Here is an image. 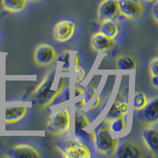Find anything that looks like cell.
<instances>
[{
	"mask_svg": "<svg viewBox=\"0 0 158 158\" xmlns=\"http://www.w3.org/2000/svg\"><path fill=\"white\" fill-rule=\"evenodd\" d=\"M94 146L99 153L103 155L114 154L118 139L112 136L111 131L105 127L99 126L91 134Z\"/></svg>",
	"mask_w": 158,
	"mask_h": 158,
	"instance_id": "2",
	"label": "cell"
},
{
	"mask_svg": "<svg viewBox=\"0 0 158 158\" xmlns=\"http://www.w3.org/2000/svg\"><path fill=\"white\" fill-rule=\"evenodd\" d=\"M113 44V40L107 37L101 32H96L91 37V46L96 52H106Z\"/></svg>",
	"mask_w": 158,
	"mask_h": 158,
	"instance_id": "14",
	"label": "cell"
},
{
	"mask_svg": "<svg viewBox=\"0 0 158 158\" xmlns=\"http://www.w3.org/2000/svg\"><path fill=\"white\" fill-rule=\"evenodd\" d=\"M10 156L14 158L40 157L39 151L29 144H18L10 151Z\"/></svg>",
	"mask_w": 158,
	"mask_h": 158,
	"instance_id": "11",
	"label": "cell"
},
{
	"mask_svg": "<svg viewBox=\"0 0 158 158\" xmlns=\"http://www.w3.org/2000/svg\"><path fill=\"white\" fill-rule=\"evenodd\" d=\"M76 25L71 20H62L53 28V36L59 42L69 41L74 35Z\"/></svg>",
	"mask_w": 158,
	"mask_h": 158,
	"instance_id": "8",
	"label": "cell"
},
{
	"mask_svg": "<svg viewBox=\"0 0 158 158\" xmlns=\"http://www.w3.org/2000/svg\"><path fill=\"white\" fill-rule=\"evenodd\" d=\"M57 61L62 63L61 70L63 72H69L70 68V50H65L56 57Z\"/></svg>",
	"mask_w": 158,
	"mask_h": 158,
	"instance_id": "23",
	"label": "cell"
},
{
	"mask_svg": "<svg viewBox=\"0 0 158 158\" xmlns=\"http://www.w3.org/2000/svg\"><path fill=\"white\" fill-rule=\"evenodd\" d=\"M115 64L118 70L122 71H129L136 69L138 61L135 55L131 52H125L117 58Z\"/></svg>",
	"mask_w": 158,
	"mask_h": 158,
	"instance_id": "15",
	"label": "cell"
},
{
	"mask_svg": "<svg viewBox=\"0 0 158 158\" xmlns=\"http://www.w3.org/2000/svg\"><path fill=\"white\" fill-rule=\"evenodd\" d=\"M1 3H2V0H0V5H1Z\"/></svg>",
	"mask_w": 158,
	"mask_h": 158,
	"instance_id": "34",
	"label": "cell"
},
{
	"mask_svg": "<svg viewBox=\"0 0 158 158\" xmlns=\"http://www.w3.org/2000/svg\"><path fill=\"white\" fill-rule=\"evenodd\" d=\"M83 93H84V90L79 86H75L74 88V97H77L79 96L83 95Z\"/></svg>",
	"mask_w": 158,
	"mask_h": 158,
	"instance_id": "30",
	"label": "cell"
},
{
	"mask_svg": "<svg viewBox=\"0 0 158 158\" xmlns=\"http://www.w3.org/2000/svg\"><path fill=\"white\" fill-rule=\"evenodd\" d=\"M74 76L75 83H79L85 79V76H86L85 70L81 67V65H79V63L77 65H74Z\"/></svg>",
	"mask_w": 158,
	"mask_h": 158,
	"instance_id": "24",
	"label": "cell"
},
{
	"mask_svg": "<svg viewBox=\"0 0 158 158\" xmlns=\"http://www.w3.org/2000/svg\"><path fill=\"white\" fill-rule=\"evenodd\" d=\"M157 1H155L154 4H153V7H152V10H151V13H152V17L153 18L154 21L156 22V23L158 22V12H157Z\"/></svg>",
	"mask_w": 158,
	"mask_h": 158,
	"instance_id": "28",
	"label": "cell"
},
{
	"mask_svg": "<svg viewBox=\"0 0 158 158\" xmlns=\"http://www.w3.org/2000/svg\"><path fill=\"white\" fill-rule=\"evenodd\" d=\"M149 99L142 90H136L134 95V109L136 111H139L147 104Z\"/></svg>",
	"mask_w": 158,
	"mask_h": 158,
	"instance_id": "20",
	"label": "cell"
},
{
	"mask_svg": "<svg viewBox=\"0 0 158 158\" xmlns=\"http://www.w3.org/2000/svg\"><path fill=\"white\" fill-rule=\"evenodd\" d=\"M120 99H115V101L112 103L111 108H110L109 111H108V113L106 114L105 117L104 118V122H109V121L112 120L114 118H116L118 117L123 116L120 111Z\"/></svg>",
	"mask_w": 158,
	"mask_h": 158,
	"instance_id": "21",
	"label": "cell"
},
{
	"mask_svg": "<svg viewBox=\"0 0 158 158\" xmlns=\"http://www.w3.org/2000/svg\"><path fill=\"white\" fill-rule=\"evenodd\" d=\"M70 91L69 86H65L64 84H63L59 89V92L57 93L55 98L52 100L50 106H54L57 104H60L62 103H64L66 101H68L70 98Z\"/></svg>",
	"mask_w": 158,
	"mask_h": 158,
	"instance_id": "19",
	"label": "cell"
},
{
	"mask_svg": "<svg viewBox=\"0 0 158 158\" xmlns=\"http://www.w3.org/2000/svg\"><path fill=\"white\" fill-rule=\"evenodd\" d=\"M149 71L151 75H157L158 73V59L157 57L153 58L149 63Z\"/></svg>",
	"mask_w": 158,
	"mask_h": 158,
	"instance_id": "26",
	"label": "cell"
},
{
	"mask_svg": "<svg viewBox=\"0 0 158 158\" xmlns=\"http://www.w3.org/2000/svg\"><path fill=\"white\" fill-rule=\"evenodd\" d=\"M90 124V121L88 117L83 113L80 109H75L74 113V130L75 135L84 138L85 132H83V130Z\"/></svg>",
	"mask_w": 158,
	"mask_h": 158,
	"instance_id": "16",
	"label": "cell"
},
{
	"mask_svg": "<svg viewBox=\"0 0 158 158\" xmlns=\"http://www.w3.org/2000/svg\"><path fill=\"white\" fill-rule=\"evenodd\" d=\"M142 138L147 149L156 156L158 154V132L153 125L147 126L142 131Z\"/></svg>",
	"mask_w": 158,
	"mask_h": 158,
	"instance_id": "13",
	"label": "cell"
},
{
	"mask_svg": "<svg viewBox=\"0 0 158 158\" xmlns=\"http://www.w3.org/2000/svg\"><path fill=\"white\" fill-rule=\"evenodd\" d=\"M86 104V102L85 101V100H81V101H77V103L75 104V109H81V108L85 106Z\"/></svg>",
	"mask_w": 158,
	"mask_h": 158,
	"instance_id": "31",
	"label": "cell"
},
{
	"mask_svg": "<svg viewBox=\"0 0 158 158\" xmlns=\"http://www.w3.org/2000/svg\"><path fill=\"white\" fill-rule=\"evenodd\" d=\"M56 77V70H51L36 87L32 94V99L35 104L40 108H47L50 106L52 100L55 98L59 89L63 84V79L61 78L57 89H52Z\"/></svg>",
	"mask_w": 158,
	"mask_h": 158,
	"instance_id": "1",
	"label": "cell"
},
{
	"mask_svg": "<svg viewBox=\"0 0 158 158\" xmlns=\"http://www.w3.org/2000/svg\"><path fill=\"white\" fill-rule=\"evenodd\" d=\"M28 108L25 106H10L5 108L4 120L6 124L17 123L26 116Z\"/></svg>",
	"mask_w": 158,
	"mask_h": 158,
	"instance_id": "12",
	"label": "cell"
},
{
	"mask_svg": "<svg viewBox=\"0 0 158 158\" xmlns=\"http://www.w3.org/2000/svg\"><path fill=\"white\" fill-rule=\"evenodd\" d=\"M56 52L52 45L40 44L34 52V60L38 66L47 67L56 60Z\"/></svg>",
	"mask_w": 158,
	"mask_h": 158,
	"instance_id": "7",
	"label": "cell"
},
{
	"mask_svg": "<svg viewBox=\"0 0 158 158\" xmlns=\"http://www.w3.org/2000/svg\"><path fill=\"white\" fill-rule=\"evenodd\" d=\"M141 120L143 121L147 126L154 125L157 123L158 119V100L153 98L148 101L147 104L140 110Z\"/></svg>",
	"mask_w": 158,
	"mask_h": 158,
	"instance_id": "10",
	"label": "cell"
},
{
	"mask_svg": "<svg viewBox=\"0 0 158 158\" xmlns=\"http://www.w3.org/2000/svg\"><path fill=\"white\" fill-rule=\"evenodd\" d=\"M145 2H155L156 0H144Z\"/></svg>",
	"mask_w": 158,
	"mask_h": 158,
	"instance_id": "33",
	"label": "cell"
},
{
	"mask_svg": "<svg viewBox=\"0 0 158 158\" xmlns=\"http://www.w3.org/2000/svg\"><path fill=\"white\" fill-rule=\"evenodd\" d=\"M108 129L111 131V133H119L122 132L127 127V123L125 116L118 117L109 121Z\"/></svg>",
	"mask_w": 158,
	"mask_h": 158,
	"instance_id": "22",
	"label": "cell"
},
{
	"mask_svg": "<svg viewBox=\"0 0 158 158\" xmlns=\"http://www.w3.org/2000/svg\"><path fill=\"white\" fill-rule=\"evenodd\" d=\"M96 90H97V89H96V87L94 86V85H89V86L84 90L83 95H84V100L86 102V104L91 100L92 97H94V95L96 93Z\"/></svg>",
	"mask_w": 158,
	"mask_h": 158,
	"instance_id": "25",
	"label": "cell"
},
{
	"mask_svg": "<svg viewBox=\"0 0 158 158\" xmlns=\"http://www.w3.org/2000/svg\"><path fill=\"white\" fill-rule=\"evenodd\" d=\"M27 2L28 0H2L1 5L6 11L17 14L25 10Z\"/></svg>",
	"mask_w": 158,
	"mask_h": 158,
	"instance_id": "17",
	"label": "cell"
},
{
	"mask_svg": "<svg viewBox=\"0 0 158 158\" xmlns=\"http://www.w3.org/2000/svg\"><path fill=\"white\" fill-rule=\"evenodd\" d=\"M58 149L65 158H89L91 150L79 138L70 139L59 144Z\"/></svg>",
	"mask_w": 158,
	"mask_h": 158,
	"instance_id": "4",
	"label": "cell"
},
{
	"mask_svg": "<svg viewBox=\"0 0 158 158\" xmlns=\"http://www.w3.org/2000/svg\"><path fill=\"white\" fill-rule=\"evenodd\" d=\"M114 154L118 158H142L144 156V151L138 143L123 141L118 142Z\"/></svg>",
	"mask_w": 158,
	"mask_h": 158,
	"instance_id": "6",
	"label": "cell"
},
{
	"mask_svg": "<svg viewBox=\"0 0 158 158\" xmlns=\"http://www.w3.org/2000/svg\"><path fill=\"white\" fill-rule=\"evenodd\" d=\"M100 32L107 37L114 40L118 33V26L114 19H110L101 22Z\"/></svg>",
	"mask_w": 158,
	"mask_h": 158,
	"instance_id": "18",
	"label": "cell"
},
{
	"mask_svg": "<svg viewBox=\"0 0 158 158\" xmlns=\"http://www.w3.org/2000/svg\"><path fill=\"white\" fill-rule=\"evenodd\" d=\"M101 97L99 96V97H97V100H96L95 102H94V104L92 105L91 109H96V108H97L100 105H101Z\"/></svg>",
	"mask_w": 158,
	"mask_h": 158,
	"instance_id": "32",
	"label": "cell"
},
{
	"mask_svg": "<svg viewBox=\"0 0 158 158\" xmlns=\"http://www.w3.org/2000/svg\"><path fill=\"white\" fill-rule=\"evenodd\" d=\"M151 84L154 88L157 89L158 87V78L157 75H151Z\"/></svg>",
	"mask_w": 158,
	"mask_h": 158,
	"instance_id": "29",
	"label": "cell"
},
{
	"mask_svg": "<svg viewBox=\"0 0 158 158\" xmlns=\"http://www.w3.org/2000/svg\"><path fill=\"white\" fill-rule=\"evenodd\" d=\"M128 109H129V105H128L127 102L123 101H121L120 102V111L123 116H126V115L128 112Z\"/></svg>",
	"mask_w": 158,
	"mask_h": 158,
	"instance_id": "27",
	"label": "cell"
},
{
	"mask_svg": "<svg viewBox=\"0 0 158 158\" xmlns=\"http://www.w3.org/2000/svg\"><path fill=\"white\" fill-rule=\"evenodd\" d=\"M118 14L130 20H138L143 13L140 0H118Z\"/></svg>",
	"mask_w": 158,
	"mask_h": 158,
	"instance_id": "5",
	"label": "cell"
},
{
	"mask_svg": "<svg viewBox=\"0 0 158 158\" xmlns=\"http://www.w3.org/2000/svg\"><path fill=\"white\" fill-rule=\"evenodd\" d=\"M70 125V111L67 108H63L51 114L48 119L47 130L51 135L59 136L67 133Z\"/></svg>",
	"mask_w": 158,
	"mask_h": 158,
	"instance_id": "3",
	"label": "cell"
},
{
	"mask_svg": "<svg viewBox=\"0 0 158 158\" xmlns=\"http://www.w3.org/2000/svg\"><path fill=\"white\" fill-rule=\"evenodd\" d=\"M118 15V0H103L97 10V18L100 22L114 18Z\"/></svg>",
	"mask_w": 158,
	"mask_h": 158,
	"instance_id": "9",
	"label": "cell"
}]
</instances>
